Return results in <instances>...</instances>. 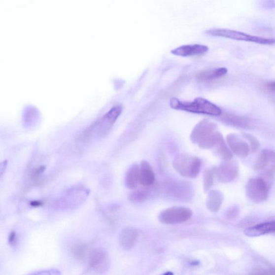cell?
Segmentation results:
<instances>
[{"instance_id": "obj_1", "label": "cell", "mask_w": 275, "mask_h": 275, "mask_svg": "<svg viewBox=\"0 0 275 275\" xmlns=\"http://www.w3.org/2000/svg\"><path fill=\"white\" fill-rule=\"evenodd\" d=\"M190 139L203 149L216 147L224 139L217 131V125L207 119H203L196 125L190 135Z\"/></svg>"}, {"instance_id": "obj_2", "label": "cell", "mask_w": 275, "mask_h": 275, "mask_svg": "<svg viewBox=\"0 0 275 275\" xmlns=\"http://www.w3.org/2000/svg\"><path fill=\"white\" fill-rule=\"evenodd\" d=\"M170 103L172 109L198 114L219 116L223 113L217 105L202 98H196L193 102H183L176 98H172Z\"/></svg>"}, {"instance_id": "obj_3", "label": "cell", "mask_w": 275, "mask_h": 275, "mask_svg": "<svg viewBox=\"0 0 275 275\" xmlns=\"http://www.w3.org/2000/svg\"><path fill=\"white\" fill-rule=\"evenodd\" d=\"M122 112V107L120 105H116L105 114L100 118L90 128L83 134V138L85 139L91 138L92 137L103 138L110 132L113 125H114L118 118Z\"/></svg>"}, {"instance_id": "obj_4", "label": "cell", "mask_w": 275, "mask_h": 275, "mask_svg": "<svg viewBox=\"0 0 275 275\" xmlns=\"http://www.w3.org/2000/svg\"><path fill=\"white\" fill-rule=\"evenodd\" d=\"M205 34L212 37H222L233 40L247 41L261 45H274L275 38H265L252 35L241 32L228 29H211Z\"/></svg>"}, {"instance_id": "obj_5", "label": "cell", "mask_w": 275, "mask_h": 275, "mask_svg": "<svg viewBox=\"0 0 275 275\" xmlns=\"http://www.w3.org/2000/svg\"><path fill=\"white\" fill-rule=\"evenodd\" d=\"M201 160L187 153L177 155L172 163L173 167L181 176L189 178L198 176L201 168Z\"/></svg>"}, {"instance_id": "obj_6", "label": "cell", "mask_w": 275, "mask_h": 275, "mask_svg": "<svg viewBox=\"0 0 275 275\" xmlns=\"http://www.w3.org/2000/svg\"><path fill=\"white\" fill-rule=\"evenodd\" d=\"M192 216V210L189 208L172 206L161 212L158 219L164 224L175 225L187 222Z\"/></svg>"}, {"instance_id": "obj_7", "label": "cell", "mask_w": 275, "mask_h": 275, "mask_svg": "<svg viewBox=\"0 0 275 275\" xmlns=\"http://www.w3.org/2000/svg\"><path fill=\"white\" fill-rule=\"evenodd\" d=\"M246 194L250 201L256 204H260L267 200L269 189L264 179L250 178L246 185Z\"/></svg>"}, {"instance_id": "obj_8", "label": "cell", "mask_w": 275, "mask_h": 275, "mask_svg": "<svg viewBox=\"0 0 275 275\" xmlns=\"http://www.w3.org/2000/svg\"><path fill=\"white\" fill-rule=\"evenodd\" d=\"M110 261L106 251L100 248L91 251L88 256V266L93 272L101 274L108 270Z\"/></svg>"}, {"instance_id": "obj_9", "label": "cell", "mask_w": 275, "mask_h": 275, "mask_svg": "<svg viewBox=\"0 0 275 275\" xmlns=\"http://www.w3.org/2000/svg\"><path fill=\"white\" fill-rule=\"evenodd\" d=\"M256 172L264 171L268 177L275 174V152L271 149H265L259 155L253 166Z\"/></svg>"}, {"instance_id": "obj_10", "label": "cell", "mask_w": 275, "mask_h": 275, "mask_svg": "<svg viewBox=\"0 0 275 275\" xmlns=\"http://www.w3.org/2000/svg\"><path fill=\"white\" fill-rule=\"evenodd\" d=\"M239 172L237 163L231 161H225L216 168V175L219 182L229 183L235 180Z\"/></svg>"}, {"instance_id": "obj_11", "label": "cell", "mask_w": 275, "mask_h": 275, "mask_svg": "<svg viewBox=\"0 0 275 275\" xmlns=\"http://www.w3.org/2000/svg\"><path fill=\"white\" fill-rule=\"evenodd\" d=\"M226 139L231 150L237 157L244 159L248 156L250 148L247 142L234 134L229 135Z\"/></svg>"}, {"instance_id": "obj_12", "label": "cell", "mask_w": 275, "mask_h": 275, "mask_svg": "<svg viewBox=\"0 0 275 275\" xmlns=\"http://www.w3.org/2000/svg\"><path fill=\"white\" fill-rule=\"evenodd\" d=\"M88 194L87 189L83 188L77 187L70 189L63 199V206L73 208L84 200Z\"/></svg>"}, {"instance_id": "obj_13", "label": "cell", "mask_w": 275, "mask_h": 275, "mask_svg": "<svg viewBox=\"0 0 275 275\" xmlns=\"http://www.w3.org/2000/svg\"><path fill=\"white\" fill-rule=\"evenodd\" d=\"M208 51V47L207 46L196 44L182 45L172 50L171 52L177 56L188 57L203 55Z\"/></svg>"}, {"instance_id": "obj_14", "label": "cell", "mask_w": 275, "mask_h": 275, "mask_svg": "<svg viewBox=\"0 0 275 275\" xmlns=\"http://www.w3.org/2000/svg\"><path fill=\"white\" fill-rule=\"evenodd\" d=\"M137 231L132 227L123 229L119 235V242L124 250H130L135 246L138 238Z\"/></svg>"}, {"instance_id": "obj_15", "label": "cell", "mask_w": 275, "mask_h": 275, "mask_svg": "<svg viewBox=\"0 0 275 275\" xmlns=\"http://www.w3.org/2000/svg\"><path fill=\"white\" fill-rule=\"evenodd\" d=\"M249 237H257L275 233V222H270L251 226L244 231Z\"/></svg>"}, {"instance_id": "obj_16", "label": "cell", "mask_w": 275, "mask_h": 275, "mask_svg": "<svg viewBox=\"0 0 275 275\" xmlns=\"http://www.w3.org/2000/svg\"><path fill=\"white\" fill-rule=\"evenodd\" d=\"M170 193L176 199L183 201H188L193 194L190 185L185 182L173 184L170 188Z\"/></svg>"}, {"instance_id": "obj_17", "label": "cell", "mask_w": 275, "mask_h": 275, "mask_svg": "<svg viewBox=\"0 0 275 275\" xmlns=\"http://www.w3.org/2000/svg\"><path fill=\"white\" fill-rule=\"evenodd\" d=\"M155 174L150 164L146 160L141 161L139 167V183L144 187L151 186L155 182Z\"/></svg>"}, {"instance_id": "obj_18", "label": "cell", "mask_w": 275, "mask_h": 275, "mask_svg": "<svg viewBox=\"0 0 275 275\" xmlns=\"http://www.w3.org/2000/svg\"><path fill=\"white\" fill-rule=\"evenodd\" d=\"M224 201V195L220 191L211 190L207 193L206 206L208 210L217 212L222 207Z\"/></svg>"}, {"instance_id": "obj_19", "label": "cell", "mask_w": 275, "mask_h": 275, "mask_svg": "<svg viewBox=\"0 0 275 275\" xmlns=\"http://www.w3.org/2000/svg\"><path fill=\"white\" fill-rule=\"evenodd\" d=\"M139 183V166L137 164L131 166L125 176V185L130 190L135 189Z\"/></svg>"}, {"instance_id": "obj_20", "label": "cell", "mask_w": 275, "mask_h": 275, "mask_svg": "<svg viewBox=\"0 0 275 275\" xmlns=\"http://www.w3.org/2000/svg\"><path fill=\"white\" fill-rule=\"evenodd\" d=\"M221 116H222L223 122L230 125V126L243 129H246L248 127L249 122L246 118L238 116L228 112L222 113Z\"/></svg>"}, {"instance_id": "obj_21", "label": "cell", "mask_w": 275, "mask_h": 275, "mask_svg": "<svg viewBox=\"0 0 275 275\" xmlns=\"http://www.w3.org/2000/svg\"><path fill=\"white\" fill-rule=\"evenodd\" d=\"M228 69L225 68L203 71L199 74L198 79L200 81L218 79L225 76L228 73Z\"/></svg>"}, {"instance_id": "obj_22", "label": "cell", "mask_w": 275, "mask_h": 275, "mask_svg": "<svg viewBox=\"0 0 275 275\" xmlns=\"http://www.w3.org/2000/svg\"><path fill=\"white\" fill-rule=\"evenodd\" d=\"M149 195H150V192L146 188L138 189L130 193L129 196V200L134 204H139L147 200Z\"/></svg>"}, {"instance_id": "obj_23", "label": "cell", "mask_w": 275, "mask_h": 275, "mask_svg": "<svg viewBox=\"0 0 275 275\" xmlns=\"http://www.w3.org/2000/svg\"><path fill=\"white\" fill-rule=\"evenodd\" d=\"M216 168L206 169L203 173V189L205 193L207 192L212 186L214 178L216 176Z\"/></svg>"}, {"instance_id": "obj_24", "label": "cell", "mask_w": 275, "mask_h": 275, "mask_svg": "<svg viewBox=\"0 0 275 275\" xmlns=\"http://www.w3.org/2000/svg\"><path fill=\"white\" fill-rule=\"evenodd\" d=\"M219 156L224 161H231L233 158V152L226 144L224 140L221 141L216 146Z\"/></svg>"}, {"instance_id": "obj_25", "label": "cell", "mask_w": 275, "mask_h": 275, "mask_svg": "<svg viewBox=\"0 0 275 275\" xmlns=\"http://www.w3.org/2000/svg\"><path fill=\"white\" fill-rule=\"evenodd\" d=\"M243 137L250 143V151L255 153L258 151L260 147V144L258 139L254 136L247 133H244Z\"/></svg>"}, {"instance_id": "obj_26", "label": "cell", "mask_w": 275, "mask_h": 275, "mask_svg": "<svg viewBox=\"0 0 275 275\" xmlns=\"http://www.w3.org/2000/svg\"><path fill=\"white\" fill-rule=\"evenodd\" d=\"M239 212H240V210L238 206H233L226 211V218L229 220L236 219L239 216Z\"/></svg>"}, {"instance_id": "obj_27", "label": "cell", "mask_w": 275, "mask_h": 275, "mask_svg": "<svg viewBox=\"0 0 275 275\" xmlns=\"http://www.w3.org/2000/svg\"><path fill=\"white\" fill-rule=\"evenodd\" d=\"M251 275H270L273 274L274 273L270 270L267 271L264 268L261 267H255L253 269V270L250 273Z\"/></svg>"}, {"instance_id": "obj_28", "label": "cell", "mask_w": 275, "mask_h": 275, "mask_svg": "<svg viewBox=\"0 0 275 275\" xmlns=\"http://www.w3.org/2000/svg\"><path fill=\"white\" fill-rule=\"evenodd\" d=\"M8 242L10 246H14L17 242V235L14 231L10 232L8 238Z\"/></svg>"}, {"instance_id": "obj_29", "label": "cell", "mask_w": 275, "mask_h": 275, "mask_svg": "<svg viewBox=\"0 0 275 275\" xmlns=\"http://www.w3.org/2000/svg\"><path fill=\"white\" fill-rule=\"evenodd\" d=\"M75 254L77 258H83L85 255V248L81 246H77L74 248Z\"/></svg>"}, {"instance_id": "obj_30", "label": "cell", "mask_w": 275, "mask_h": 275, "mask_svg": "<svg viewBox=\"0 0 275 275\" xmlns=\"http://www.w3.org/2000/svg\"><path fill=\"white\" fill-rule=\"evenodd\" d=\"M45 170L44 166H41L39 167L38 168L35 169L33 172V176L34 177L39 176L41 174H42Z\"/></svg>"}, {"instance_id": "obj_31", "label": "cell", "mask_w": 275, "mask_h": 275, "mask_svg": "<svg viewBox=\"0 0 275 275\" xmlns=\"http://www.w3.org/2000/svg\"><path fill=\"white\" fill-rule=\"evenodd\" d=\"M267 88L269 89V90L275 91V81L268 83L267 85Z\"/></svg>"}, {"instance_id": "obj_32", "label": "cell", "mask_w": 275, "mask_h": 275, "mask_svg": "<svg viewBox=\"0 0 275 275\" xmlns=\"http://www.w3.org/2000/svg\"><path fill=\"white\" fill-rule=\"evenodd\" d=\"M6 166H7V161H4L1 165V176L2 177L3 173L4 172V170L6 169Z\"/></svg>"}, {"instance_id": "obj_33", "label": "cell", "mask_w": 275, "mask_h": 275, "mask_svg": "<svg viewBox=\"0 0 275 275\" xmlns=\"http://www.w3.org/2000/svg\"><path fill=\"white\" fill-rule=\"evenodd\" d=\"M42 205V203L39 201H33L31 203V206H33L37 207Z\"/></svg>"}]
</instances>
